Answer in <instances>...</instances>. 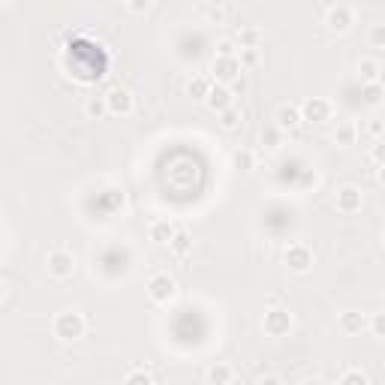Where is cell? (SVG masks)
<instances>
[{"label": "cell", "mask_w": 385, "mask_h": 385, "mask_svg": "<svg viewBox=\"0 0 385 385\" xmlns=\"http://www.w3.org/2000/svg\"><path fill=\"white\" fill-rule=\"evenodd\" d=\"M51 328H54V337H61L63 343H73V341H78V337H85L87 322L78 310H63V313L54 316Z\"/></svg>", "instance_id": "1"}, {"label": "cell", "mask_w": 385, "mask_h": 385, "mask_svg": "<svg viewBox=\"0 0 385 385\" xmlns=\"http://www.w3.org/2000/svg\"><path fill=\"white\" fill-rule=\"evenodd\" d=\"M211 73H214L211 82L229 87L232 82H238V78H241L244 66H241V61H238V54H217V58H214V63H211Z\"/></svg>", "instance_id": "2"}, {"label": "cell", "mask_w": 385, "mask_h": 385, "mask_svg": "<svg viewBox=\"0 0 385 385\" xmlns=\"http://www.w3.org/2000/svg\"><path fill=\"white\" fill-rule=\"evenodd\" d=\"M103 99H106V111H109V115H118V118L133 115V109H135L133 90H130V87H123V85L109 87L106 94H103Z\"/></svg>", "instance_id": "3"}, {"label": "cell", "mask_w": 385, "mask_h": 385, "mask_svg": "<svg viewBox=\"0 0 385 385\" xmlns=\"http://www.w3.org/2000/svg\"><path fill=\"white\" fill-rule=\"evenodd\" d=\"M148 295L154 304H169V301H175L178 295V283L175 277H169L166 271H157V274H151L148 280Z\"/></svg>", "instance_id": "4"}, {"label": "cell", "mask_w": 385, "mask_h": 385, "mask_svg": "<svg viewBox=\"0 0 385 385\" xmlns=\"http://www.w3.org/2000/svg\"><path fill=\"white\" fill-rule=\"evenodd\" d=\"M45 265H49V274L54 280H70L75 274V256L66 250V247H58V250H51L49 259H45Z\"/></svg>", "instance_id": "5"}, {"label": "cell", "mask_w": 385, "mask_h": 385, "mask_svg": "<svg viewBox=\"0 0 385 385\" xmlns=\"http://www.w3.org/2000/svg\"><path fill=\"white\" fill-rule=\"evenodd\" d=\"M283 262H286L289 271H295V274H307L313 268V253L307 244H289L286 253H283Z\"/></svg>", "instance_id": "6"}, {"label": "cell", "mask_w": 385, "mask_h": 385, "mask_svg": "<svg viewBox=\"0 0 385 385\" xmlns=\"http://www.w3.org/2000/svg\"><path fill=\"white\" fill-rule=\"evenodd\" d=\"M301 111V121H307V123H325V121H331V103H328L325 97H307L304 103L298 106Z\"/></svg>", "instance_id": "7"}, {"label": "cell", "mask_w": 385, "mask_h": 385, "mask_svg": "<svg viewBox=\"0 0 385 385\" xmlns=\"http://www.w3.org/2000/svg\"><path fill=\"white\" fill-rule=\"evenodd\" d=\"M334 205L341 214H355V211H361V205H365V192H361V187H355V184H343L334 196Z\"/></svg>", "instance_id": "8"}, {"label": "cell", "mask_w": 385, "mask_h": 385, "mask_svg": "<svg viewBox=\"0 0 385 385\" xmlns=\"http://www.w3.org/2000/svg\"><path fill=\"white\" fill-rule=\"evenodd\" d=\"M262 325H265V334L283 337V334H289V328H292V313L286 307H271V310H265Z\"/></svg>", "instance_id": "9"}, {"label": "cell", "mask_w": 385, "mask_h": 385, "mask_svg": "<svg viewBox=\"0 0 385 385\" xmlns=\"http://www.w3.org/2000/svg\"><path fill=\"white\" fill-rule=\"evenodd\" d=\"M353 18H355V13H353V6H346V4H334V6L325 9V25H328V30H331V33L349 30Z\"/></svg>", "instance_id": "10"}, {"label": "cell", "mask_w": 385, "mask_h": 385, "mask_svg": "<svg viewBox=\"0 0 385 385\" xmlns=\"http://www.w3.org/2000/svg\"><path fill=\"white\" fill-rule=\"evenodd\" d=\"M274 121H277V130H283V133L289 130V133H292V130H298V127H301V111H298V106L283 103V106L277 109Z\"/></svg>", "instance_id": "11"}, {"label": "cell", "mask_w": 385, "mask_h": 385, "mask_svg": "<svg viewBox=\"0 0 385 385\" xmlns=\"http://www.w3.org/2000/svg\"><path fill=\"white\" fill-rule=\"evenodd\" d=\"M205 106L220 115V111H226V109L232 106V90L223 87V85H214V87L208 90V97H205Z\"/></svg>", "instance_id": "12"}, {"label": "cell", "mask_w": 385, "mask_h": 385, "mask_svg": "<svg viewBox=\"0 0 385 385\" xmlns=\"http://www.w3.org/2000/svg\"><path fill=\"white\" fill-rule=\"evenodd\" d=\"M358 75L365 85H379L382 82V63L377 58H361L358 61Z\"/></svg>", "instance_id": "13"}, {"label": "cell", "mask_w": 385, "mask_h": 385, "mask_svg": "<svg viewBox=\"0 0 385 385\" xmlns=\"http://www.w3.org/2000/svg\"><path fill=\"white\" fill-rule=\"evenodd\" d=\"M211 87H214L211 75L199 73V75H192L190 82H187V94H190L192 99H199V103H205V97H208V90H211Z\"/></svg>", "instance_id": "14"}, {"label": "cell", "mask_w": 385, "mask_h": 385, "mask_svg": "<svg viewBox=\"0 0 385 385\" xmlns=\"http://www.w3.org/2000/svg\"><path fill=\"white\" fill-rule=\"evenodd\" d=\"M175 223H169V220H154L151 223V241H157V244H169L175 238Z\"/></svg>", "instance_id": "15"}, {"label": "cell", "mask_w": 385, "mask_h": 385, "mask_svg": "<svg viewBox=\"0 0 385 385\" xmlns=\"http://www.w3.org/2000/svg\"><path fill=\"white\" fill-rule=\"evenodd\" d=\"M341 328L346 334H358V331H365L367 328V319H365V313H358V310H346L341 316Z\"/></svg>", "instance_id": "16"}, {"label": "cell", "mask_w": 385, "mask_h": 385, "mask_svg": "<svg viewBox=\"0 0 385 385\" xmlns=\"http://www.w3.org/2000/svg\"><path fill=\"white\" fill-rule=\"evenodd\" d=\"M232 377H235V370L229 365H223V361L208 367V382L211 385H232Z\"/></svg>", "instance_id": "17"}, {"label": "cell", "mask_w": 385, "mask_h": 385, "mask_svg": "<svg viewBox=\"0 0 385 385\" xmlns=\"http://www.w3.org/2000/svg\"><path fill=\"white\" fill-rule=\"evenodd\" d=\"M169 250H172L178 259H184L190 250H192V238H190V232H175V238H172V241H169Z\"/></svg>", "instance_id": "18"}, {"label": "cell", "mask_w": 385, "mask_h": 385, "mask_svg": "<svg viewBox=\"0 0 385 385\" xmlns=\"http://www.w3.org/2000/svg\"><path fill=\"white\" fill-rule=\"evenodd\" d=\"M355 135H358L355 123L353 121H341V123H337V130H334V142L337 145H353Z\"/></svg>", "instance_id": "19"}, {"label": "cell", "mask_w": 385, "mask_h": 385, "mask_svg": "<svg viewBox=\"0 0 385 385\" xmlns=\"http://www.w3.org/2000/svg\"><path fill=\"white\" fill-rule=\"evenodd\" d=\"M259 39H262V30L259 28H241L238 30V42H241V49H259Z\"/></svg>", "instance_id": "20"}, {"label": "cell", "mask_w": 385, "mask_h": 385, "mask_svg": "<svg viewBox=\"0 0 385 385\" xmlns=\"http://www.w3.org/2000/svg\"><path fill=\"white\" fill-rule=\"evenodd\" d=\"M85 115H87L90 121H99L103 115H109V111H106V99H103V97H90L87 103H85Z\"/></svg>", "instance_id": "21"}, {"label": "cell", "mask_w": 385, "mask_h": 385, "mask_svg": "<svg viewBox=\"0 0 385 385\" xmlns=\"http://www.w3.org/2000/svg\"><path fill=\"white\" fill-rule=\"evenodd\" d=\"M341 385H370V379H367V373H365V370L349 367V370H343Z\"/></svg>", "instance_id": "22"}, {"label": "cell", "mask_w": 385, "mask_h": 385, "mask_svg": "<svg viewBox=\"0 0 385 385\" xmlns=\"http://www.w3.org/2000/svg\"><path fill=\"white\" fill-rule=\"evenodd\" d=\"M123 385H154V377H151L148 370L135 367V370H130L127 377H123Z\"/></svg>", "instance_id": "23"}, {"label": "cell", "mask_w": 385, "mask_h": 385, "mask_svg": "<svg viewBox=\"0 0 385 385\" xmlns=\"http://www.w3.org/2000/svg\"><path fill=\"white\" fill-rule=\"evenodd\" d=\"M238 123H241V111H238L235 106H229L226 111H220V127H223V130H235Z\"/></svg>", "instance_id": "24"}, {"label": "cell", "mask_w": 385, "mask_h": 385, "mask_svg": "<svg viewBox=\"0 0 385 385\" xmlns=\"http://www.w3.org/2000/svg\"><path fill=\"white\" fill-rule=\"evenodd\" d=\"M235 166L244 169V172H250V169H253V154L250 151H238L235 154Z\"/></svg>", "instance_id": "25"}, {"label": "cell", "mask_w": 385, "mask_h": 385, "mask_svg": "<svg viewBox=\"0 0 385 385\" xmlns=\"http://www.w3.org/2000/svg\"><path fill=\"white\" fill-rule=\"evenodd\" d=\"M370 334H373V337H382V334H385V313H373V319H370Z\"/></svg>", "instance_id": "26"}, {"label": "cell", "mask_w": 385, "mask_h": 385, "mask_svg": "<svg viewBox=\"0 0 385 385\" xmlns=\"http://www.w3.org/2000/svg\"><path fill=\"white\" fill-rule=\"evenodd\" d=\"M238 61H241V66H253V63H259V49H241Z\"/></svg>", "instance_id": "27"}, {"label": "cell", "mask_w": 385, "mask_h": 385, "mask_svg": "<svg viewBox=\"0 0 385 385\" xmlns=\"http://www.w3.org/2000/svg\"><path fill=\"white\" fill-rule=\"evenodd\" d=\"M365 97H367L370 106H379V99H382V85H367V87H365Z\"/></svg>", "instance_id": "28"}, {"label": "cell", "mask_w": 385, "mask_h": 385, "mask_svg": "<svg viewBox=\"0 0 385 385\" xmlns=\"http://www.w3.org/2000/svg\"><path fill=\"white\" fill-rule=\"evenodd\" d=\"M370 42L377 45V49H382V45H385V25H373V30H370Z\"/></svg>", "instance_id": "29"}, {"label": "cell", "mask_w": 385, "mask_h": 385, "mask_svg": "<svg viewBox=\"0 0 385 385\" xmlns=\"http://www.w3.org/2000/svg\"><path fill=\"white\" fill-rule=\"evenodd\" d=\"M202 9H205V13H208V18H211V21H223V18H226V6H220V4H217V6L211 4V6H202Z\"/></svg>", "instance_id": "30"}, {"label": "cell", "mask_w": 385, "mask_h": 385, "mask_svg": "<svg viewBox=\"0 0 385 385\" xmlns=\"http://www.w3.org/2000/svg\"><path fill=\"white\" fill-rule=\"evenodd\" d=\"M127 9H130V13H148V9H151V0H130Z\"/></svg>", "instance_id": "31"}, {"label": "cell", "mask_w": 385, "mask_h": 385, "mask_svg": "<svg viewBox=\"0 0 385 385\" xmlns=\"http://www.w3.org/2000/svg\"><path fill=\"white\" fill-rule=\"evenodd\" d=\"M259 385H283V379L277 373H265V377H259Z\"/></svg>", "instance_id": "32"}, {"label": "cell", "mask_w": 385, "mask_h": 385, "mask_svg": "<svg viewBox=\"0 0 385 385\" xmlns=\"http://www.w3.org/2000/svg\"><path fill=\"white\" fill-rule=\"evenodd\" d=\"M370 135H373V142L382 139V121H370Z\"/></svg>", "instance_id": "33"}, {"label": "cell", "mask_w": 385, "mask_h": 385, "mask_svg": "<svg viewBox=\"0 0 385 385\" xmlns=\"http://www.w3.org/2000/svg\"><path fill=\"white\" fill-rule=\"evenodd\" d=\"M262 145H265V148H277V135L274 133H262Z\"/></svg>", "instance_id": "34"}, {"label": "cell", "mask_w": 385, "mask_h": 385, "mask_svg": "<svg viewBox=\"0 0 385 385\" xmlns=\"http://www.w3.org/2000/svg\"><path fill=\"white\" fill-rule=\"evenodd\" d=\"M217 54H235V49H232V42H229V39H223V42L217 45Z\"/></svg>", "instance_id": "35"}, {"label": "cell", "mask_w": 385, "mask_h": 385, "mask_svg": "<svg viewBox=\"0 0 385 385\" xmlns=\"http://www.w3.org/2000/svg\"><path fill=\"white\" fill-rule=\"evenodd\" d=\"M301 385H325V382H322V379H304Z\"/></svg>", "instance_id": "36"}, {"label": "cell", "mask_w": 385, "mask_h": 385, "mask_svg": "<svg viewBox=\"0 0 385 385\" xmlns=\"http://www.w3.org/2000/svg\"><path fill=\"white\" fill-rule=\"evenodd\" d=\"M4 295H6V286H4V280H0V301H4Z\"/></svg>", "instance_id": "37"}]
</instances>
